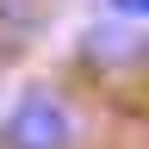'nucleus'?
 <instances>
[{
	"instance_id": "1",
	"label": "nucleus",
	"mask_w": 149,
	"mask_h": 149,
	"mask_svg": "<svg viewBox=\"0 0 149 149\" xmlns=\"http://www.w3.org/2000/svg\"><path fill=\"white\" fill-rule=\"evenodd\" d=\"M0 149H93L87 112L62 81H31L0 112Z\"/></svg>"
},
{
	"instance_id": "2",
	"label": "nucleus",
	"mask_w": 149,
	"mask_h": 149,
	"mask_svg": "<svg viewBox=\"0 0 149 149\" xmlns=\"http://www.w3.org/2000/svg\"><path fill=\"white\" fill-rule=\"evenodd\" d=\"M143 25H118V19H93V25L81 31V50H74V62H81L87 74H100V87L106 81H137V68H143Z\"/></svg>"
},
{
	"instance_id": "3",
	"label": "nucleus",
	"mask_w": 149,
	"mask_h": 149,
	"mask_svg": "<svg viewBox=\"0 0 149 149\" xmlns=\"http://www.w3.org/2000/svg\"><path fill=\"white\" fill-rule=\"evenodd\" d=\"M50 19V0H0V50H25Z\"/></svg>"
},
{
	"instance_id": "4",
	"label": "nucleus",
	"mask_w": 149,
	"mask_h": 149,
	"mask_svg": "<svg viewBox=\"0 0 149 149\" xmlns=\"http://www.w3.org/2000/svg\"><path fill=\"white\" fill-rule=\"evenodd\" d=\"M100 19H118V25H143L149 0H100Z\"/></svg>"
}]
</instances>
